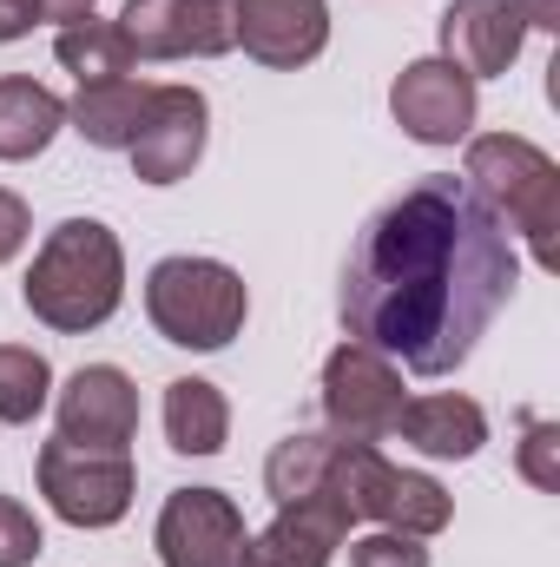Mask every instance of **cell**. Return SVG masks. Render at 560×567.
Listing matches in <instances>:
<instances>
[{"label":"cell","instance_id":"6da1fadb","mask_svg":"<svg viewBox=\"0 0 560 567\" xmlns=\"http://www.w3.org/2000/svg\"><path fill=\"white\" fill-rule=\"evenodd\" d=\"M515 271V238L468 178L428 172L370 218L343 271V330L416 377H448L488 337Z\"/></svg>","mask_w":560,"mask_h":567},{"label":"cell","instance_id":"7a4b0ae2","mask_svg":"<svg viewBox=\"0 0 560 567\" xmlns=\"http://www.w3.org/2000/svg\"><path fill=\"white\" fill-rule=\"evenodd\" d=\"M27 310L46 323V330H100L120 297H126V251L120 238L100 225V218H66L60 231H46L33 271L20 284Z\"/></svg>","mask_w":560,"mask_h":567},{"label":"cell","instance_id":"3957f363","mask_svg":"<svg viewBox=\"0 0 560 567\" xmlns=\"http://www.w3.org/2000/svg\"><path fill=\"white\" fill-rule=\"evenodd\" d=\"M462 178L495 218H508L528 238L535 265L554 271L560 265V165L554 158L535 140H521V133H488V140H468Z\"/></svg>","mask_w":560,"mask_h":567},{"label":"cell","instance_id":"277c9868","mask_svg":"<svg viewBox=\"0 0 560 567\" xmlns=\"http://www.w3.org/2000/svg\"><path fill=\"white\" fill-rule=\"evenodd\" d=\"M245 278L218 258H165L145 278V317L178 350H225L245 330Z\"/></svg>","mask_w":560,"mask_h":567},{"label":"cell","instance_id":"5b68a950","mask_svg":"<svg viewBox=\"0 0 560 567\" xmlns=\"http://www.w3.org/2000/svg\"><path fill=\"white\" fill-rule=\"evenodd\" d=\"M330 495H343V508H350V515L383 522V528L416 535V542L442 535V528H448V515H455V502H448V488H442L435 475H416V468L383 462V455H376V442H336Z\"/></svg>","mask_w":560,"mask_h":567},{"label":"cell","instance_id":"8992f818","mask_svg":"<svg viewBox=\"0 0 560 567\" xmlns=\"http://www.w3.org/2000/svg\"><path fill=\"white\" fill-rule=\"evenodd\" d=\"M133 455L126 449H100V442H66L53 435L40 449V495L60 522L73 528H113L133 508Z\"/></svg>","mask_w":560,"mask_h":567},{"label":"cell","instance_id":"52a82bcc","mask_svg":"<svg viewBox=\"0 0 560 567\" xmlns=\"http://www.w3.org/2000/svg\"><path fill=\"white\" fill-rule=\"evenodd\" d=\"M403 377L383 350L370 343H343L330 350L323 363V416L336 429V442H383L396 435V416H403Z\"/></svg>","mask_w":560,"mask_h":567},{"label":"cell","instance_id":"ba28073f","mask_svg":"<svg viewBox=\"0 0 560 567\" xmlns=\"http://www.w3.org/2000/svg\"><path fill=\"white\" fill-rule=\"evenodd\" d=\"M120 33L133 60H211L238 47V0H126Z\"/></svg>","mask_w":560,"mask_h":567},{"label":"cell","instance_id":"9c48e42d","mask_svg":"<svg viewBox=\"0 0 560 567\" xmlns=\"http://www.w3.org/2000/svg\"><path fill=\"white\" fill-rule=\"evenodd\" d=\"M245 515L218 488H178L158 508V561L165 567H238L245 561Z\"/></svg>","mask_w":560,"mask_h":567},{"label":"cell","instance_id":"30bf717a","mask_svg":"<svg viewBox=\"0 0 560 567\" xmlns=\"http://www.w3.org/2000/svg\"><path fill=\"white\" fill-rule=\"evenodd\" d=\"M205 93L198 86H152V100H145V120L139 133H133V172H139L145 185H178L191 165H198V152H205Z\"/></svg>","mask_w":560,"mask_h":567},{"label":"cell","instance_id":"8fae6325","mask_svg":"<svg viewBox=\"0 0 560 567\" xmlns=\"http://www.w3.org/2000/svg\"><path fill=\"white\" fill-rule=\"evenodd\" d=\"M390 113H396V126L409 140L455 145V140H468V126H475V80L462 66H448V60H416V66L396 73Z\"/></svg>","mask_w":560,"mask_h":567},{"label":"cell","instance_id":"7c38bea8","mask_svg":"<svg viewBox=\"0 0 560 567\" xmlns=\"http://www.w3.org/2000/svg\"><path fill=\"white\" fill-rule=\"evenodd\" d=\"M350 508H343V495H303V502H283L278 522L258 535V542H245V561L238 567H330V555L343 548V535H350Z\"/></svg>","mask_w":560,"mask_h":567},{"label":"cell","instance_id":"4fadbf2b","mask_svg":"<svg viewBox=\"0 0 560 567\" xmlns=\"http://www.w3.org/2000/svg\"><path fill=\"white\" fill-rule=\"evenodd\" d=\"M133 429H139V390H133L126 370H113V363L73 370V383L60 390V435H66V442L126 449Z\"/></svg>","mask_w":560,"mask_h":567},{"label":"cell","instance_id":"5bb4252c","mask_svg":"<svg viewBox=\"0 0 560 567\" xmlns=\"http://www.w3.org/2000/svg\"><path fill=\"white\" fill-rule=\"evenodd\" d=\"M238 40L258 66H310L330 47L323 0H238Z\"/></svg>","mask_w":560,"mask_h":567},{"label":"cell","instance_id":"9a60e30c","mask_svg":"<svg viewBox=\"0 0 560 567\" xmlns=\"http://www.w3.org/2000/svg\"><path fill=\"white\" fill-rule=\"evenodd\" d=\"M521 13L515 0H448L442 7V60L462 66L468 80H488V73H508L515 53H521Z\"/></svg>","mask_w":560,"mask_h":567},{"label":"cell","instance_id":"2e32d148","mask_svg":"<svg viewBox=\"0 0 560 567\" xmlns=\"http://www.w3.org/2000/svg\"><path fill=\"white\" fill-rule=\"evenodd\" d=\"M396 435L422 455H455L462 462L488 442V416H481L475 396H416V403H403Z\"/></svg>","mask_w":560,"mask_h":567},{"label":"cell","instance_id":"e0dca14e","mask_svg":"<svg viewBox=\"0 0 560 567\" xmlns=\"http://www.w3.org/2000/svg\"><path fill=\"white\" fill-rule=\"evenodd\" d=\"M225 435H231V403L218 396V383H205V377L165 383V442L178 455H218Z\"/></svg>","mask_w":560,"mask_h":567},{"label":"cell","instance_id":"ac0fdd59","mask_svg":"<svg viewBox=\"0 0 560 567\" xmlns=\"http://www.w3.org/2000/svg\"><path fill=\"white\" fill-rule=\"evenodd\" d=\"M145 100H152V86L145 80H93V86H80V100L66 106V120L86 133L93 145H106V152H126L133 133H139L145 120Z\"/></svg>","mask_w":560,"mask_h":567},{"label":"cell","instance_id":"d6986e66","mask_svg":"<svg viewBox=\"0 0 560 567\" xmlns=\"http://www.w3.org/2000/svg\"><path fill=\"white\" fill-rule=\"evenodd\" d=\"M60 126H66V106H60L46 86H33V80H20V73L0 80V158H33V152H46Z\"/></svg>","mask_w":560,"mask_h":567},{"label":"cell","instance_id":"ffe728a7","mask_svg":"<svg viewBox=\"0 0 560 567\" xmlns=\"http://www.w3.org/2000/svg\"><path fill=\"white\" fill-rule=\"evenodd\" d=\"M53 53H60V66H66L80 86H93V80H126V73H133V47H126L120 20H100V13L66 20L60 40H53Z\"/></svg>","mask_w":560,"mask_h":567},{"label":"cell","instance_id":"44dd1931","mask_svg":"<svg viewBox=\"0 0 560 567\" xmlns=\"http://www.w3.org/2000/svg\"><path fill=\"white\" fill-rule=\"evenodd\" d=\"M330 475H336V435H283L265 462V488L283 502H303V495H330Z\"/></svg>","mask_w":560,"mask_h":567},{"label":"cell","instance_id":"7402d4cb","mask_svg":"<svg viewBox=\"0 0 560 567\" xmlns=\"http://www.w3.org/2000/svg\"><path fill=\"white\" fill-rule=\"evenodd\" d=\"M53 396V370L40 350L0 343V423H33Z\"/></svg>","mask_w":560,"mask_h":567},{"label":"cell","instance_id":"603a6c76","mask_svg":"<svg viewBox=\"0 0 560 567\" xmlns=\"http://www.w3.org/2000/svg\"><path fill=\"white\" fill-rule=\"evenodd\" d=\"M40 522L13 502V495H0V567H33L40 561Z\"/></svg>","mask_w":560,"mask_h":567},{"label":"cell","instance_id":"cb8c5ba5","mask_svg":"<svg viewBox=\"0 0 560 567\" xmlns=\"http://www.w3.org/2000/svg\"><path fill=\"white\" fill-rule=\"evenodd\" d=\"M350 567H428V548H422L416 535L383 528V535H370V542L350 548Z\"/></svg>","mask_w":560,"mask_h":567},{"label":"cell","instance_id":"d4e9b609","mask_svg":"<svg viewBox=\"0 0 560 567\" xmlns=\"http://www.w3.org/2000/svg\"><path fill=\"white\" fill-rule=\"evenodd\" d=\"M521 475L535 488H560V429L554 423H528V442H521Z\"/></svg>","mask_w":560,"mask_h":567},{"label":"cell","instance_id":"484cf974","mask_svg":"<svg viewBox=\"0 0 560 567\" xmlns=\"http://www.w3.org/2000/svg\"><path fill=\"white\" fill-rule=\"evenodd\" d=\"M27 231H33V225H27V205H20L13 192H0V265L27 245Z\"/></svg>","mask_w":560,"mask_h":567},{"label":"cell","instance_id":"4316f807","mask_svg":"<svg viewBox=\"0 0 560 567\" xmlns=\"http://www.w3.org/2000/svg\"><path fill=\"white\" fill-rule=\"evenodd\" d=\"M33 20H40V0H0V47L33 33Z\"/></svg>","mask_w":560,"mask_h":567},{"label":"cell","instance_id":"83f0119b","mask_svg":"<svg viewBox=\"0 0 560 567\" xmlns=\"http://www.w3.org/2000/svg\"><path fill=\"white\" fill-rule=\"evenodd\" d=\"M521 27H560V0H515Z\"/></svg>","mask_w":560,"mask_h":567},{"label":"cell","instance_id":"f1b7e54d","mask_svg":"<svg viewBox=\"0 0 560 567\" xmlns=\"http://www.w3.org/2000/svg\"><path fill=\"white\" fill-rule=\"evenodd\" d=\"M86 13H93V0H40V20H60V27L86 20Z\"/></svg>","mask_w":560,"mask_h":567}]
</instances>
